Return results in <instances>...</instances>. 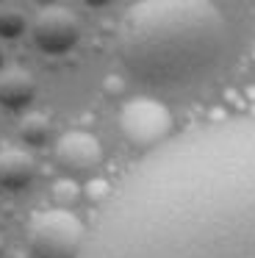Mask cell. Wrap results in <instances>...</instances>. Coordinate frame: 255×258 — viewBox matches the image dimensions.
Masks as SVG:
<instances>
[{
	"label": "cell",
	"instance_id": "7c38bea8",
	"mask_svg": "<svg viewBox=\"0 0 255 258\" xmlns=\"http://www.w3.org/2000/svg\"><path fill=\"white\" fill-rule=\"evenodd\" d=\"M3 64H6V56H3V50H0V67H3Z\"/></svg>",
	"mask_w": 255,
	"mask_h": 258
},
{
	"label": "cell",
	"instance_id": "52a82bcc",
	"mask_svg": "<svg viewBox=\"0 0 255 258\" xmlns=\"http://www.w3.org/2000/svg\"><path fill=\"white\" fill-rule=\"evenodd\" d=\"M36 175V161L31 153L20 147H3L0 150V186L6 189H25Z\"/></svg>",
	"mask_w": 255,
	"mask_h": 258
},
{
	"label": "cell",
	"instance_id": "5b68a950",
	"mask_svg": "<svg viewBox=\"0 0 255 258\" xmlns=\"http://www.w3.org/2000/svg\"><path fill=\"white\" fill-rule=\"evenodd\" d=\"M31 34L39 50L50 53V56H61V53H70L81 39V20L75 12L64 6H44L33 17Z\"/></svg>",
	"mask_w": 255,
	"mask_h": 258
},
{
	"label": "cell",
	"instance_id": "7a4b0ae2",
	"mask_svg": "<svg viewBox=\"0 0 255 258\" xmlns=\"http://www.w3.org/2000/svg\"><path fill=\"white\" fill-rule=\"evenodd\" d=\"M230 28L205 0H142L122 14L116 45L136 81L153 89H188L225 58Z\"/></svg>",
	"mask_w": 255,
	"mask_h": 258
},
{
	"label": "cell",
	"instance_id": "9c48e42d",
	"mask_svg": "<svg viewBox=\"0 0 255 258\" xmlns=\"http://www.w3.org/2000/svg\"><path fill=\"white\" fill-rule=\"evenodd\" d=\"M20 136L28 145H36V147L44 145L50 139V119L44 114H28L20 122Z\"/></svg>",
	"mask_w": 255,
	"mask_h": 258
},
{
	"label": "cell",
	"instance_id": "3957f363",
	"mask_svg": "<svg viewBox=\"0 0 255 258\" xmlns=\"http://www.w3.org/2000/svg\"><path fill=\"white\" fill-rule=\"evenodd\" d=\"M86 228L67 208H47L36 214L28 228V247L33 258H81Z\"/></svg>",
	"mask_w": 255,
	"mask_h": 258
},
{
	"label": "cell",
	"instance_id": "8992f818",
	"mask_svg": "<svg viewBox=\"0 0 255 258\" xmlns=\"http://www.w3.org/2000/svg\"><path fill=\"white\" fill-rule=\"evenodd\" d=\"M55 161L70 175H86L103 161V147L86 131H70L55 145Z\"/></svg>",
	"mask_w": 255,
	"mask_h": 258
},
{
	"label": "cell",
	"instance_id": "ba28073f",
	"mask_svg": "<svg viewBox=\"0 0 255 258\" xmlns=\"http://www.w3.org/2000/svg\"><path fill=\"white\" fill-rule=\"evenodd\" d=\"M36 95V81L25 70H3L0 73V106L25 108Z\"/></svg>",
	"mask_w": 255,
	"mask_h": 258
},
{
	"label": "cell",
	"instance_id": "8fae6325",
	"mask_svg": "<svg viewBox=\"0 0 255 258\" xmlns=\"http://www.w3.org/2000/svg\"><path fill=\"white\" fill-rule=\"evenodd\" d=\"M3 252H6V241H3V236H0V258H3Z\"/></svg>",
	"mask_w": 255,
	"mask_h": 258
},
{
	"label": "cell",
	"instance_id": "277c9868",
	"mask_svg": "<svg viewBox=\"0 0 255 258\" xmlns=\"http://www.w3.org/2000/svg\"><path fill=\"white\" fill-rule=\"evenodd\" d=\"M119 131L125 139L136 147H155L169 142L172 117L158 100L153 97H136L125 103L119 111Z\"/></svg>",
	"mask_w": 255,
	"mask_h": 258
},
{
	"label": "cell",
	"instance_id": "6da1fadb",
	"mask_svg": "<svg viewBox=\"0 0 255 258\" xmlns=\"http://www.w3.org/2000/svg\"><path fill=\"white\" fill-rule=\"evenodd\" d=\"M81 258H255V114L205 122L142 158Z\"/></svg>",
	"mask_w": 255,
	"mask_h": 258
},
{
	"label": "cell",
	"instance_id": "30bf717a",
	"mask_svg": "<svg viewBox=\"0 0 255 258\" xmlns=\"http://www.w3.org/2000/svg\"><path fill=\"white\" fill-rule=\"evenodd\" d=\"M22 31H25V14L17 12V9L0 12V36H3V39H14Z\"/></svg>",
	"mask_w": 255,
	"mask_h": 258
}]
</instances>
